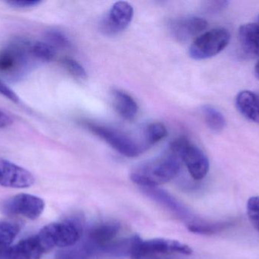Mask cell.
Masks as SVG:
<instances>
[{"mask_svg":"<svg viewBox=\"0 0 259 259\" xmlns=\"http://www.w3.org/2000/svg\"><path fill=\"white\" fill-rule=\"evenodd\" d=\"M7 3L12 7L27 9V8L34 7V6L40 4L41 1H39V0H15V1L7 2Z\"/></svg>","mask_w":259,"mask_h":259,"instance_id":"83f0119b","label":"cell"},{"mask_svg":"<svg viewBox=\"0 0 259 259\" xmlns=\"http://www.w3.org/2000/svg\"><path fill=\"white\" fill-rule=\"evenodd\" d=\"M258 24H259V15H258Z\"/></svg>","mask_w":259,"mask_h":259,"instance_id":"1f68e13d","label":"cell"},{"mask_svg":"<svg viewBox=\"0 0 259 259\" xmlns=\"http://www.w3.org/2000/svg\"><path fill=\"white\" fill-rule=\"evenodd\" d=\"M167 135V129L162 123H151V124L148 125L143 131V145L147 150L151 146L156 144L161 140L164 139Z\"/></svg>","mask_w":259,"mask_h":259,"instance_id":"7402d4cb","label":"cell"},{"mask_svg":"<svg viewBox=\"0 0 259 259\" xmlns=\"http://www.w3.org/2000/svg\"><path fill=\"white\" fill-rule=\"evenodd\" d=\"M12 123V119L6 113L0 109V129L8 127Z\"/></svg>","mask_w":259,"mask_h":259,"instance_id":"f546056e","label":"cell"},{"mask_svg":"<svg viewBox=\"0 0 259 259\" xmlns=\"http://www.w3.org/2000/svg\"><path fill=\"white\" fill-rule=\"evenodd\" d=\"M120 231L121 225L118 222H101L89 230L84 240L95 249L97 256L103 248L116 240Z\"/></svg>","mask_w":259,"mask_h":259,"instance_id":"7c38bea8","label":"cell"},{"mask_svg":"<svg viewBox=\"0 0 259 259\" xmlns=\"http://www.w3.org/2000/svg\"><path fill=\"white\" fill-rule=\"evenodd\" d=\"M47 42L53 46L55 49H66L70 47V41L68 38L59 30H50L46 35Z\"/></svg>","mask_w":259,"mask_h":259,"instance_id":"cb8c5ba5","label":"cell"},{"mask_svg":"<svg viewBox=\"0 0 259 259\" xmlns=\"http://www.w3.org/2000/svg\"><path fill=\"white\" fill-rule=\"evenodd\" d=\"M180 170L181 160L170 152L136 167L131 179L142 187H157L175 179Z\"/></svg>","mask_w":259,"mask_h":259,"instance_id":"6da1fadb","label":"cell"},{"mask_svg":"<svg viewBox=\"0 0 259 259\" xmlns=\"http://www.w3.org/2000/svg\"><path fill=\"white\" fill-rule=\"evenodd\" d=\"M229 2L228 1H208L204 3V11L208 13H217L228 7Z\"/></svg>","mask_w":259,"mask_h":259,"instance_id":"4316f807","label":"cell"},{"mask_svg":"<svg viewBox=\"0 0 259 259\" xmlns=\"http://www.w3.org/2000/svg\"><path fill=\"white\" fill-rule=\"evenodd\" d=\"M239 41L242 50L249 57H259V24L248 23L240 26Z\"/></svg>","mask_w":259,"mask_h":259,"instance_id":"9a60e30c","label":"cell"},{"mask_svg":"<svg viewBox=\"0 0 259 259\" xmlns=\"http://www.w3.org/2000/svg\"><path fill=\"white\" fill-rule=\"evenodd\" d=\"M30 172L7 160L0 158V186L7 188L25 189L34 184Z\"/></svg>","mask_w":259,"mask_h":259,"instance_id":"30bf717a","label":"cell"},{"mask_svg":"<svg viewBox=\"0 0 259 259\" xmlns=\"http://www.w3.org/2000/svg\"><path fill=\"white\" fill-rule=\"evenodd\" d=\"M246 211L252 226L259 233V196L249 198L246 205Z\"/></svg>","mask_w":259,"mask_h":259,"instance_id":"d4e9b609","label":"cell"},{"mask_svg":"<svg viewBox=\"0 0 259 259\" xmlns=\"http://www.w3.org/2000/svg\"><path fill=\"white\" fill-rule=\"evenodd\" d=\"M234 220L226 221L211 222L196 218L191 223L187 225V228L193 234H202V235H212L219 234L225 230L228 229L234 225Z\"/></svg>","mask_w":259,"mask_h":259,"instance_id":"ac0fdd59","label":"cell"},{"mask_svg":"<svg viewBox=\"0 0 259 259\" xmlns=\"http://www.w3.org/2000/svg\"><path fill=\"white\" fill-rule=\"evenodd\" d=\"M255 74L257 79L259 80V60L257 62L256 65L255 66Z\"/></svg>","mask_w":259,"mask_h":259,"instance_id":"4dcf8cb0","label":"cell"},{"mask_svg":"<svg viewBox=\"0 0 259 259\" xmlns=\"http://www.w3.org/2000/svg\"><path fill=\"white\" fill-rule=\"evenodd\" d=\"M20 230L21 227L15 222L0 221V259H7L8 252Z\"/></svg>","mask_w":259,"mask_h":259,"instance_id":"d6986e66","label":"cell"},{"mask_svg":"<svg viewBox=\"0 0 259 259\" xmlns=\"http://www.w3.org/2000/svg\"><path fill=\"white\" fill-rule=\"evenodd\" d=\"M85 126L90 131L104 140L118 153L127 158H136L146 152L143 145L134 138L112 128L86 123Z\"/></svg>","mask_w":259,"mask_h":259,"instance_id":"8992f818","label":"cell"},{"mask_svg":"<svg viewBox=\"0 0 259 259\" xmlns=\"http://www.w3.org/2000/svg\"><path fill=\"white\" fill-rule=\"evenodd\" d=\"M30 53L34 59L50 62L56 56V50L47 42L37 41L30 44Z\"/></svg>","mask_w":259,"mask_h":259,"instance_id":"603a6c76","label":"cell"},{"mask_svg":"<svg viewBox=\"0 0 259 259\" xmlns=\"http://www.w3.org/2000/svg\"><path fill=\"white\" fill-rule=\"evenodd\" d=\"M142 191L148 197L164 207L178 218L185 220L187 225L196 219L184 204L165 190L158 187H142Z\"/></svg>","mask_w":259,"mask_h":259,"instance_id":"8fae6325","label":"cell"},{"mask_svg":"<svg viewBox=\"0 0 259 259\" xmlns=\"http://www.w3.org/2000/svg\"><path fill=\"white\" fill-rule=\"evenodd\" d=\"M0 94L15 103H18L19 101L18 96L1 80H0Z\"/></svg>","mask_w":259,"mask_h":259,"instance_id":"f1b7e54d","label":"cell"},{"mask_svg":"<svg viewBox=\"0 0 259 259\" xmlns=\"http://www.w3.org/2000/svg\"><path fill=\"white\" fill-rule=\"evenodd\" d=\"M239 112L249 121L259 123V94L250 91H242L235 99Z\"/></svg>","mask_w":259,"mask_h":259,"instance_id":"2e32d148","label":"cell"},{"mask_svg":"<svg viewBox=\"0 0 259 259\" xmlns=\"http://www.w3.org/2000/svg\"><path fill=\"white\" fill-rule=\"evenodd\" d=\"M204 120L208 127L213 132H220L226 126L225 116L221 111L211 105H205L202 108Z\"/></svg>","mask_w":259,"mask_h":259,"instance_id":"44dd1931","label":"cell"},{"mask_svg":"<svg viewBox=\"0 0 259 259\" xmlns=\"http://www.w3.org/2000/svg\"><path fill=\"white\" fill-rule=\"evenodd\" d=\"M30 53V44L15 42L0 50V73L12 74L21 69L27 63Z\"/></svg>","mask_w":259,"mask_h":259,"instance_id":"ba28073f","label":"cell"},{"mask_svg":"<svg viewBox=\"0 0 259 259\" xmlns=\"http://www.w3.org/2000/svg\"><path fill=\"white\" fill-rule=\"evenodd\" d=\"M44 208L45 202L42 199L25 193L15 195L0 205L2 212L6 215L22 216L32 220L39 218Z\"/></svg>","mask_w":259,"mask_h":259,"instance_id":"52a82bcc","label":"cell"},{"mask_svg":"<svg viewBox=\"0 0 259 259\" xmlns=\"http://www.w3.org/2000/svg\"><path fill=\"white\" fill-rule=\"evenodd\" d=\"M83 231L80 217L50 224L42 228L37 235L47 252L54 248L71 247L80 241Z\"/></svg>","mask_w":259,"mask_h":259,"instance_id":"7a4b0ae2","label":"cell"},{"mask_svg":"<svg viewBox=\"0 0 259 259\" xmlns=\"http://www.w3.org/2000/svg\"><path fill=\"white\" fill-rule=\"evenodd\" d=\"M193 250L188 245L177 240L167 239H152L142 240L139 237L131 252V259H140L146 256H175L190 255Z\"/></svg>","mask_w":259,"mask_h":259,"instance_id":"277c9868","label":"cell"},{"mask_svg":"<svg viewBox=\"0 0 259 259\" xmlns=\"http://www.w3.org/2000/svg\"><path fill=\"white\" fill-rule=\"evenodd\" d=\"M231 41V33L222 27L211 29L199 35L190 46L189 53L196 60L209 59L223 51Z\"/></svg>","mask_w":259,"mask_h":259,"instance_id":"5b68a950","label":"cell"},{"mask_svg":"<svg viewBox=\"0 0 259 259\" xmlns=\"http://www.w3.org/2000/svg\"><path fill=\"white\" fill-rule=\"evenodd\" d=\"M134 16V9L127 2L114 3L102 22V30L106 34L115 35L125 30Z\"/></svg>","mask_w":259,"mask_h":259,"instance_id":"9c48e42d","label":"cell"},{"mask_svg":"<svg viewBox=\"0 0 259 259\" xmlns=\"http://www.w3.org/2000/svg\"><path fill=\"white\" fill-rule=\"evenodd\" d=\"M208 22L199 17L180 18L170 21L169 27L174 38L180 42H186L198 36L207 28Z\"/></svg>","mask_w":259,"mask_h":259,"instance_id":"4fadbf2b","label":"cell"},{"mask_svg":"<svg viewBox=\"0 0 259 259\" xmlns=\"http://www.w3.org/2000/svg\"><path fill=\"white\" fill-rule=\"evenodd\" d=\"M62 65L65 69L72 75L74 77L79 79H85L87 78V71L79 62L71 58H64Z\"/></svg>","mask_w":259,"mask_h":259,"instance_id":"484cf974","label":"cell"},{"mask_svg":"<svg viewBox=\"0 0 259 259\" xmlns=\"http://www.w3.org/2000/svg\"><path fill=\"white\" fill-rule=\"evenodd\" d=\"M45 253L47 251L36 234L12 246L8 252L7 259H40Z\"/></svg>","mask_w":259,"mask_h":259,"instance_id":"5bb4252c","label":"cell"},{"mask_svg":"<svg viewBox=\"0 0 259 259\" xmlns=\"http://www.w3.org/2000/svg\"><path fill=\"white\" fill-rule=\"evenodd\" d=\"M94 256H97L95 249L83 240L74 246L62 249L56 254L55 259H91Z\"/></svg>","mask_w":259,"mask_h":259,"instance_id":"ffe728a7","label":"cell"},{"mask_svg":"<svg viewBox=\"0 0 259 259\" xmlns=\"http://www.w3.org/2000/svg\"><path fill=\"white\" fill-rule=\"evenodd\" d=\"M170 152L184 163L195 180L204 179L209 171V161L199 147L187 138H179L172 141Z\"/></svg>","mask_w":259,"mask_h":259,"instance_id":"3957f363","label":"cell"},{"mask_svg":"<svg viewBox=\"0 0 259 259\" xmlns=\"http://www.w3.org/2000/svg\"><path fill=\"white\" fill-rule=\"evenodd\" d=\"M112 99L114 108L121 118L130 122L135 120L139 107L131 95L120 90H115L112 93Z\"/></svg>","mask_w":259,"mask_h":259,"instance_id":"e0dca14e","label":"cell"}]
</instances>
